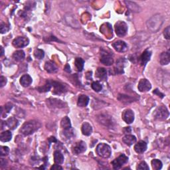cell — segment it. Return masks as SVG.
<instances>
[{
    "label": "cell",
    "instance_id": "b9f144b4",
    "mask_svg": "<svg viewBox=\"0 0 170 170\" xmlns=\"http://www.w3.org/2000/svg\"><path fill=\"white\" fill-rule=\"evenodd\" d=\"M169 32H170V27L168 26L165 29V30L164 31V37L169 40L170 39V35H169Z\"/></svg>",
    "mask_w": 170,
    "mask_h": 170
},
{
    "label": "cell",
    "instance_id": "f1b7e54d",
    "mask_svg": "<svg viewBox=\"0 0 170 170\" xmlns=\"http://www.w3.org/2000/svg\"><path fill=\"white\" fill-rule=\"evenodd\" d=\"M96 77L100 79H105L107 77V71L104 68L99 67L96 71Z\"/></svg>",
    "mask_w": 170,
    "mask_h": 170
},
{
    "label": "cell",
    "instance_id": "e575fe53",
    "mask_svg": "<svg viewBox=\"0 0 170 170\" xmlns=\"http://www.w3.org/2000/svg\"><path fill=\"white\" fill-rule=\"evenodd\" d=\"M125 3L127 5V7L130 9H131L132 12H139V6L135 3L134 2H125Z\"/></svg>",
    "mask_w": 170,
    "mask_h": 170
},
{
    "label": "cell",
    "instance_id": "d4e9b609",
    "mask_svg": "<svg viewBox=\"0 0 170 170\" xmlns=\"http://www.w3.org/2000/svg\"><path fill=\"white\" fill-rule=\"evenodd\" d=\"M54 156V161L56 164H62L64 162V156L63 154L60 151L57 150L54 152L53 154Z\"/></svg>",
    "mask_w": 170,
    "mask_h": 170
},
{
    "label": "cell",
    "instance_id": "30bf717a",
    "mask_svg": "<svg viewBox=\"0 0 170 170\" xmlns=\"http://www.w3.org/2000/svg\"><path fill=\"white\" fill-rule=\"evenodd\" d=\"M50 82L51 83V85L54 88V90L53 92V94H54V95H60L61 94L64 93L67 91L65 86L63 85V84H61V82H57V81H50Z\"/></svg>",
    "mask_w": 170,
    "mask_h": 170
},
{
    "label": "cell",
    "instance_id": "1f68e13d",
    "mask_svg": "<svg viewBox=\"0 0 170 170\" xmlns=\"http://www.w3.org/2000/svg\"><path fill=\"white\" fill-rule=\"evenodd\" d=\"M51 86H52L51 83H50V82L49 81H47L45 85L41 86V87H39L37 88V90H38V91L40 92H47L49 91L50 88H51Z\"/></svg>",
    "mask_w": 170,
    "mask_h": 170
},
{
    "label": "cell",
    "instance_id": "bcb514c9",
    "mask_svg": "<svg viewBox=\"0 0 170 170\" xmlns=\"http://www.w3.org/2000/svg\"><path fill=\"white\" fill-rule=\"evenodd\" d=\"M57 41V42H61L59 39H57V37H55V36L51 35L50 37L47 38V40H45V41Z\"/></svg>",
    "mask_w": 170,
    "mask_h": 170
},
{
    "label": "cell",
    "instance_id": "9a60e30c",
    "mask_svg": "<svg viewBox=\"0 0 170 170\" xmlns=\"http://www.w3.org/2000/svg\"><path fill=\"white\" fill-rule=\"evenodd\" d=\"M151 56V52L150 50L146 49V50H144L143 53L142 54L139 58L140 63L142 66H145L147 64V63L150 60V58Z\"/></svg>",
    "mask_w": 170,
    "mask_h": 170
},
{
    "label": "cell",
    "instance_id": "ee69618b",
    "mask_svg": "<svg viewBox=\"0 0 170 170\" xmlns=\"http://www.w3.org/2000/svg\"><path fill=\"white\" fill-rule=\"evenodd\" d=\"M153 93L155 94V95H158V96H160V98H161V99H163V98L164 97V94H162L158 89H155V90H154V91H153Z\"/></svg>",
    "mask_w": 170,
    "mask_h": 170
},
{
    "label": "cell",
    "instance_id": "d590c367",
    "mask_svg": "<svg viewBox=\"0 0 170 170\" xmlns=\"http://www.w3.org/2000/svg\"><path fill=\"white\" fill-rule=\"evenodd\" d=\"M91 87L96 92H99L101 91L102 89V86L101 85L100 83L98 81L93 82L91 85Z\"/></svg>",
    "mask_w": 170,
    "mask_h": 170
},
{
    "label": "cell",
    "instance_id": "3957f363",
    "mask_svg": "<svg viewBox=\"0 0 170 170\" xmlns=\"http://www.w3.org/2000/svg\"><path fill=\"white\" fill-rule=\"evenodd\" d=\"M96 154L99 155L100 157L103 158H108L111 155L112 151L111 147L108 144L104 143H100L98 144L96 148Z\"/></svg>",
    "mask_w": 170,
    "mask_h": 170
},
{
    "label": "cell",
    "instance_id": "7bdbcfd3",
    "mask_svg": "<svg viewBox=\"0 0 170 170\" xmlns=\"http://www.w3.org/2000/svg\"><path fill=\"white\" fill-rule=\"evenodd\" d=\"M6 82H7V79L4 77L2 76V77H0V86L3 87V86L5 85Z\"/></svg>",
    "mask_w": 170,
    "mask_h": 170
},
{
    "label": "cell",
    "instance_id": "8d00e7d4",
    "mask_svg": "<svg viewBox=\"0 0 170 170\" xmlns=\"http://www.w3.org/2000/svg\"><path fill=\"white\" fill-rule=\"evenodd\" d=\"M34 56L38 59H42L45 56L44 51L43 50L37 49L34 51Z\"/></svg>",
    "mask_w": 170,
    "mask_h": 170
},
{
    "label": "cell",
    "instance_id": "4316f807",
    "mask_svg": "<svg viewBox=\"0 0 170 170\" xmlns=\"http://www.w3.org/2000/svg\"><path fill=\"white\" fill-rule=\"evenodd\" d=\"M12 132L9 130H6V131L3 132L1 135H0V140L3 142H8L12 140Z\"/></svg>",
    "mask_w": 170,
    "mask_h": 170
},
{
    "label": "cell",
    "instance_id": "ac0fdd59",
    "mask_svg": "<svg viewBox=\"0 0 170 170\" xmlns=\"http://www.w3.org/2000/svg\"><path fill=\"white\" fill-rule=\"evenodd\" d=\"M81 130L83 135L88 136L90 135H91V134L92 132V126L90 125L88 122H84L82 125Z\"/></svg>",
    "mask_w": 170,
    "mask_h": 170
},
{
    "label": "cell",
    "instance_id": "74e56055",
    "mask_svg": "<svg viewBox=\"0 0 170 170\" xmlns=\"http://www.w3.org/2000/svg\"><path fill=\"white\" fill-rule=\"evenodd\" d=\"M74 133L75 132L73 131V130L71 128H69V129L64 130V132H63L64 136L68 139H70L71 137H73L74 136Z\"/></svg>",
    "mask_w": 170,
    "mask_h": 170
},
{
    "label": "cell",
    "instance_id": "f35d334b",
    "mask_svg": "<svg viewBox=\"0 0 170 170\" xmlns=\"http://www.w3.org/2000/svg\"><path fill=\"white\" fill-rule=\"evenodd\" d=\"M9 152V148L7 146H1L0 147V155L1 156H5L8 155Z\"/></svg>",
    "mask_w": 170,
    "mask_h": 170
},
{
    "label": "cell",
    "instance_id": "4dcf8cb0",
    "mask_svg": "<svg viewBox=\"0 0 170 170\" xmlns=\"http://www.w3.org/2000/svg\"><path fill=\"white\" fill-rule=\"evenodd\" d=\"M61 128H63L64 130L71 128V124L70 119L68 118L67 116L64 117L62 119V120H61Z\"/></svg>",
    "mask_w": 170,
    "mask_h": 170
},
{
    "label": "cell",
    "instance_id": "f546056e",
    "mask_svg": "<svg viewBox=\"0 0 170 170\" xmlns=\"http://www.w3.org/2000/svg\"><path fill=\"white\" fill-rule=\"evenodd\" d=\"M84 64H85V61L82 58L78 57L75 59V64L78 71L81 72L83 70V68H84Z\"/></svg>",
    "mask_w": 170,
    "mask_h": 170
},
{
    "label": "cell",
    "instance_id": "5bb4252c",
    "mask_svg": "<svg viewBox=\"0 0 170 170\" xmlns=\"http://www.w3.org/2000/svg\"><path fill=\"white\" fill-rule=\"evenodd\" d=\"M47 106L50 108H61L64 107L65 103L63 102V101L60 100H58L56 99H49L47 100Z\"/></svg>",
    "mask_w": 170,
    "mask_h": 170
},
{
    "label": "cell",
    "instance_id": "836d02e7",
    "mask_svg": "<svg viewBox=\"0 0 170 170\" xmlns=\"http://www.w3.org/2000/svg\"><path fill=\"white\" fill-rule=\"evenodd\" d=\"M151 166H152V168L155 170H160L162 168V162L158 160V159H154L151 162Z\"/></svg>",
    "mask_w": 170,
    "mask_h": 170
},
{
    "label": "cell",
    "instance_id": "7dc6e473",
    "mask_svg": "<svg viewBox=\"0 0 170 170\" xmlns=\"http://www.w3.org/2000/svg\"><path fill=\"white\" fill-rule=\"evenodd\" d=\"M51 170H56V169H63V168L60 166L59 164H55L53 165L51 168H50Z\"/></svg>",
    "mask_w": 170,
    "mask_h": 170
},
{
    "label": "cell",
    "instance_id": "816d5d0a",
    "mask_svg": "<svg viewBox=\"0 0 170 170\" xmlns=\"http://www.w3.org/2000/svg\"><path fill=\"white\" fill-rule=\"evenodd\" d=\"M49 143H52V142H56L57 140L55 137H50V138L49 139Z\"/></svg>",
    "mask_w": 170,
    "mask_h": 170
},
{
    "label": "cell",
    "instance_id": "277c9868",
    "mask_svg": "<svg viewBox=\"0 0 170 170\" xmlns=\"http://www.w3.org/2000/svg\"><path fill=\"white\" fill-rule=\"evenodd\" d=\"M128 161V158L124 154H121L120 155H119L117 158H116L115 160L112 161L111 164L113 165V168L114 169H120L122 167V165H124L125 164H126Z\"/></svg>",
    "mask_w": 170,
    "mask_h": 170
},
{
    "label": "cell",
    "instance_id": "f907efd6",
    "mask_svg": "<svg viewBox=\"0 0 170 170\" xmlns=\"http://www.w3.org/2000/svg\"><path fill=\"white\" fill-rule=\"evenodd\" d=\"M124 132H125V134H128L131 132V128L130 127H126L124 130Z\"/></svg>",
    "mask_w": 170,
    "mask_h": 170
},
{
    "label": "cell",
    "instance_id": "83f0119b",
    "mask_svg": "<svg viewBox=\"0 0 170 170\" xmlns=\"http://www.w3.org/2000/svg\"><path fill=\"white\" fill-rule=\"evenodd\" d=\"M25 54L23 50H16V52H14L13 55V58L15 59L17 62H21L23 61L25 59Z\"/></svg>",
    "mask_w": 170,
    "mask_h": 170
},
{
    "label": "cell",
    "instance_id": "8992f818",
    "mask_svg": "<svg viewBox=\"0 0 170 170\" xmlns=\"http://www.w3.org/2000/svg\"><path fill=\"white\" fill-rule=\"evenodd\" d=\"M169 113L168 108L164 106L158 107L154 114L155 118L158 119V120H165L169 117Z\"/></svg>",
    "mask_w": 170,
    "mask_h": 170
},
{
    "label": "cell",
    "instance_id": "484cf974",
    "mask_svg": "<svg viewBox=\"0 0 170 170\" xmlns=\"http://www.w3.org/2000/svg\"><path fill=\"white\" fill-rule=\"evenodd\" d=\"M44 67L45 71L49 73H56V72L58 71V68L55 66V64L53 63L52 62H50V61H47V62L45 63Z\"/></svg>",
    "mask_w": 170,
    "mask_h": 170
},
{
    "label": "cell",
    "instance_id": "4fadbf2b",
    "mask_svg": "<svg viewBox=\"0 0 170 170\" xmlns=\"http://www.w3.org/2000/svg\"><path fill=\"white\" fill-rule=\"evenodd\" d=\"M113 47L118 52L124 53L128 50V45L123 41H116L113 43Z\"/></svg>",
    "mask_w": 170,
    "mask_h": 170
},
{
    "label": "cell",
    "instance_id": "7a4b0ae2",
    "mask_svg": "<svg viewBox=\"0 0 170 170\" xmlns=\"http://www.w3.org/2000/svg\"><path fill=\"white\" fill-rule=\"evenodd\" d=\"M163 23L162 17L158 14L155 15L147 21V26L150 30L153 32H156L160 29Z\"/></svg>",
    "mask_w": 170,
    "mask_h": 170
},
{
    "label": "cell",
    "instance_id": "ab89813d",
    "mask_svg": "<svg viewBox=\"0 0 170 170\" xmlns=\"http://www.w3.org/2000/svg\"><path fill=\"white\" fill-rule=\"evenodd\" d=\"M137 169H141V170H149L150 168L148 167L147 164L145 161H141L138 165L136 168Z\"/></svg>",
    "mask_w": 170,
    "mask_h": 170
},
{
    "label": "cell",
    "instance_id": "f5cc1de1",
    "mask_svg": "<svg viewBox=\"0 0 170 170\" xmlns=\"http://www.w3.org/2000/svg\"><path fill=\"white\" fill-rule=\"evenodd\" d=\"M1 50H2V53H1V57H2L3 55V54H4V50H3V48L1 47Z\"/></svg>",
    "mask_w": 170,
    "mask_h": 170
},
{
    "label": "cell",
    "instance_id": "9c48e42d",
    "mask_svg": "<svg viewBox=\"0 0 170 170\" xmlns=\"http://www.w3.org/2000/svg\"><path fill=\"white\" fill-rule=\"evenodd\" d=\"M29 40L25 37H17L13 41V45L16 48H23L29 45Z\"/></svg>",
    "mask_w": 170,
    "mask_h": 170
},
{
    "label": "cell",
    "instance_id": "d6a6232c",
    "mask_svg": "<svg viewBox=\"0 0 170 170\" xmlns=\"http://www.w3.org/2000/svg\"><path fill=\"white\" fill-rule=\"evenodd\" d=\"M110 117V116H109ZM108 117L107 116H103V115H100V117H99V118H100V123L105 126H108L109 125H112V119L111 118Z\"/></svg>",
    "mask_w": 170,
    "mask_h": 170
},
{
    "label": "cell",
    "instance_id": "e0dca14e",
    "mask_svg": "<svg viewBox=\"0 0 170 170\" xmlns=\"http://www.w3.org/2000/svg\"><path fill=\"white\" fill-rule=\"evenodd\" d=\"M125 59H120L116 62V65L114 67V71L116 74L124 73V67L125 64Z\"/></svg>",
    "mask_w": 170,
    "mask_h": 170
},
{
    "label": "cell",
    "instance_id": "8fae6325",
    "mask_svg": "<svg viewBox=\"0 0 170 170\" xmlns=\"http://www.w3.org/2000/svg\"><path fill=\"white\" fill-rule=\"evenodd\" d=\"M86 150V146L85 142H82V141H80L76 143L73 146L72 150H73V154L76 155L81 154L83 152H85Z\"/></svg>",
    "mask_w": 170,
    "mask_h": 170
},
{
    "label": "cell",
    "instance_id": "ffe728a7",
    "mask_svg": "<svg viewBox=\"0 0 170 170\" xmlns=\"http://www.w3.org/2000/svg\"><path fill=\"white\" fill-rule=\"evenodd\" d=\"M89 102V98L88 96L81 95L78 96L77 105L80 107H85L88 105Z\"/></svg>",
    "mask_w": 170,
    "mask_h": 170
},
{
    "label": "cell",
    "instance_id": "f6af8a7d",
    "mask_svg": "<svg viewBox=\"0 0 170 170\" xmlns=\"http://www.w3.org/2000/svg\"><path fill=\"white\" fill-rule=\"evenodd\" d=\"M13 107V105L12 104L8 103V104H6L5 106V110L6 113H9V111L12 110V108Z\"/></svg>",
    "mask_w": 170,
    "mask_h": 170
},
{
    "label": "cell",
    "instance_id": "44dd1931",
    "mask_svg": "<svg viewBox=\"0 0 170 170\" xmlns=\"http://www.w3.org/2000/svg\"><path fill=\"white\" fill-rule=\"evenodd\" d=\"M170 57H169V50L163 52L160 57V62L161 65H167L169 63Z\"/></svg>",
    "mask_w": 170,
    "mask_h": 170
},
{
    "label": "cell",
    "instance_id": "5b68a950",
    "mask_svg": "<svg viewBox=\"0 0 170 170\" xmlns=\"http://www.w3.org/2000/svg\"><path fill=\"white\" fill-rule=\"evenodd\" d=\"M116 33L118 37H124L128 31V26L124 21H118L115 25Z\"/></svg>",
    "mask_w": 170,
    "mask_h": 170
},
{
    "label": "cell",
    "instance_id": "c3c4849f",
    "mask_svg": "<svg viewBox=\"0 0 170 170\" xmlns=\"http://www.w3.org/2000/svg\"><path fill=\"white\" fill-rule=\"evenodd\" d=\"M64 71L67 72V73H71V68H70V66L68 64H67L66 66H65L64 67Z\"/></svg>",
    "mask_w": 170,
    "mask_h": 170
},
{
    "label": "cell",
    "instance_id": "60d3db41",
    "mask_svg": "<svg viewBox=\"0 0 170 170\" xmlns=\"http://www.w3.org/2000/svg\"><path fill=\"white\" fill-rule=\"evenodd\" d=\"M9 27L7 26V25H5V23H1V26H0V30H1V33L2 34L5 33H7L9 31Z\"/></svg>",
    "mask_w": 170,
    "mask_h": 170
},
{
    "label": "cell",
    "instance_id": "603a6c76",
    "mask_svg": "<svg viewBox=\"0 0 170 170\" xmlns=\"http://www.w3.org/2000/svg\"><path fill=\"white\" fill-rule=\"evenodd\" d=\"M32 83V78L29 75H24L20 78V84L23 87H27Z\"/></svg>",
    "mask_w": 170,
    "mask_h": 170
},
{
    "label": "cell",
    "instance_id": "6da1fadb",
    "mask_svg": "<svg viewBox=\"0 0 170 170\" xmlns=\"http://www.w3.org/2000/svg\"><path fill=\"white\" fill-rule=\"evenodd\" d=\"M41 124L37 121L30 120L24 123L20 129V132L24 136H29L41 128Z\"/></svg>",
    "mask_w": 170,
    "mask_h": 170
},
{
    "label": "cell",
    "instance_id": "681fc988",
    "mask_svg": "<svg viewBox=\"0 0 170 170\" xmlns=\"http://www.w3.org/2000/svg\"><path fill=\"white\" fill-rule=\"evenodd\" d=\"M5 164H7V161H5V160L4 159H1V161H0V164H1V167H3V166H5Z\"/></svg>",
    "mask_w": 170,
    "mask_h": 170
},
{
    "label": "cell",
    "instance_id": "ba28073f",
    "mask_svg": "<svg viewBox=\"0 0 170 170\" xmlns=\"http://www.w3.org/2000/svg\"><path fill=\"white\" fill-rule=\"evenodd\" d=\"M122 118L126 124H132L134 120V113L131 109H126L122 113Z\"/></svg>",
    "mask_w": 170,
    "mask_h": 170
},
{
    "label": "cell",
    "instance_id": "d6986e66",
    "mask_svg": "<svg viewBox=\"0 0 170 170\" xmlns=\"http://www.w3.org/2000/svg\"><path fill=\"white\" fill-rule=\"evenodd\" d=\"M118 100H120L121 102L124 104H130L136 100V99H134V97L126 95H121V94H120V95H118Z\"/></svg>",
    "mask_w": 170,
    "mask_h": 170
},
{
    "label": "cell",
    "instance_id": "cb8c5ba5",
    "mask_svg": "<svg viewBox=\"0 0 170 170\" xmlns=\"http://www.w3.org/2000/svg\"><path fill=\"white\" fill-rule=\"evenodd\" d=\"M5 122H6V126L11 130L16 129L18 126V125H19V121L14 117H11L8 118V120Z\"/></svg>",
    "mask_w": 170,
    "mask_h": 170
},
{
    "label": "cell",
    "instance_id": "2e32d148",
    "mask_svg": "<svg viewBox=\"0 0 170 170\" xmlns=\"http://www.w3.org/2000/svg\"><path fill=\"white\" fill-rule=\"evenodd\" d=\"M147 150V144L144 141H140L134 146V150L138 154H143Z\"/></svg>",
    "mask_w": 170,
    "mask_h": 170
},
{
    "label": "cell",
    "instance_id": "52a82bcc",
    "mask_svg": "<svg viewBox=\"0 0 170 170\" xmlns=\"http://www.w3.org/2000/svg\"><path fill=\"white\" fill-rule=\"evenodd\" d=\"M100 62L106 66H110L113 64L114 60L111 54L108 53L105 50H102L100 53Z\"/></svg>",
    "mask_w": 170,
    "mask_h": 170
},
{
    "label": "cell",
    "instance_id": "7402d4cb",
    "mask_svg": "<svg viewBox=\"0 0 170 170\" xmlns=\"http://www.w3.org/2000/svg\"><path fill=\"white\" fill-rule=\"evenodd\" d=\"M122 141H123V142L126 144V145L130 146L136 142V136H133V135L128 134V135L125 136L124 138H122Z\"/></svg>",
    "mask_w": 170,
    "mask_h": 170
},
{
    "label": "cell",
    "instance_id": "7c38bea8",
    "mask_svg": "<svg viewBox=\"0 0 170 170\" xmlns=\"http://www.w3.org/2000/svg\"><path fill=\"white\" fill-rule=\"evenodd\" d=\"M138 88L140 92H146L149 91V90L151 88V85L149 82V81H147V79L142 78L141 79L138 83Z\"/></svg>",
    "mask_w": 170,
    "mask_h": 170
}]
</instances>
